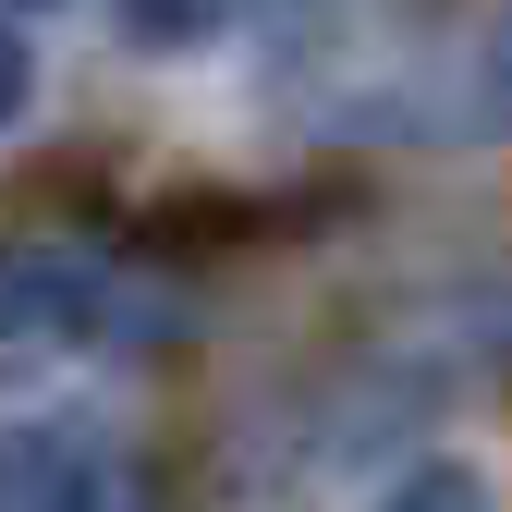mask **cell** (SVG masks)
<instances>
[{"label":"cell","instance_id":"6da1fadb","mask_svg":"<svg viewBox=\"0 0 512 512\" xmlns=\"http://www.w3.org/2000/svg\"><path fill=\"white\" fill-rule=\"evenodd\" d=\"M122 269L86 232H13L0 244V366H61L110 330Z\"/></svg>","mask_w":512,"mask_h":512},{"label":"cell","instance_id":"277c9868","mask_svg":"<svg viewBox=\"0 0 512 512\" xmlns=\"http://www.w3.org/2000/svg\"><path fill=\"white\" fill-rule=\"evenodd\" d=\"M378 512H488V488H476V464H452V452H439V464H415Z\"/></svg>","mask_w":512,"mask_h":512},{"label":"cell","instance_id":"8992f818","mask_svg":"<svg viewBox=\"0 0 512 512\" xmlns=\"http://www.w3.org/2000/svg\"><path fill=\"white\" fill-rule=\"evenodd\" d=\"M25 13H61V0H0V25H25Z\"/></svg>","mask_w":512,"mask_h":512},{"label":"cell","instance_id":"7a4b0ae2","mask_svg":"<svg viewBox=\"0 0 512 512\" xmlns=\"http://www.w3.org/2000/svg\"><path fill=\"white\" fill-rule=\"evenodd\" d=\"M0 512H147V500L86 415H25L0 427Z\"/></svg>","mask_w":512,"mask_h":512},{"label":"cell","instance_id":"5b68a950","mask_svg":"<svg viewBox=\"0 0 512 512\" xmlns=\"http://www.w3.org/2000/svg\"><path fill=\"white\" fill-rule=\"evenodd\" d=\"M25 98H37V49H25V25H0V135L25 122Z\"/></svg>","mask_w":512,"mask_h":512},{"label":"cell","instance_id":"3957f363","mask_svg":"<svg viewBox=\"0 0 512 512\" xmlns=\"http://www.w3.org/2000/svg\"><path fill=\"white\" fill-rule=\"evenodd\" d=\"M110 13H122V37H135V49H196L232 0H110Z\"/></svg>","mask_w":512,"mask_h":512}]
</instances>
